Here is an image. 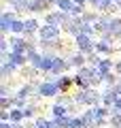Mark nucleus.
Wrapping results in <instances>:
<instances>
[{
  "label": "nucleus",
  "instance_id": "9",
  "mask_svg": "<svg viewBox=\"0 0 121 128\" xmlns=\"http://www.w3.org/2000/svg\"><path fill=\"white\" fill-rule=\"evenodd\" d=\"M96 54H100L102 58H113L117 54V45L108 38H96Z\"/></svg>",
  "mask_w": 121,
  "mask_h": 128
},
{
  "label": "nucleus",
  "instance_id": "33",
  "mask_svg": "<svg viewBox=\"0 0 121 128\" xmlns=\"http://www.w3.org/2000/svg\"><path fill=\"white\" fill-rule=\"evenodd\" d=\"M83 34H87V36L96 38V36H98V30H96L94 24H85V26H83Z\"/></svg>",
  "mask_w": 121,
  "mask_h": 128
},
{
  "label": "nucleus",
  "instance_id": "15",
  "mask_svg": "<svg viewBox=\"0 0 121 128\" xmlns=\"http://www.w3.org/2000/svg\"><path fill=\"white\" fill-rule=\"evenodd\" d=\"M9 43H11V51H15V54H26L28 56V38L26 36H15V34H11Z\"/></svg>",
  "mask_w": 121,
  "mask_h": 128
},
{
  "label": "nucleus",
  "instance_id": "10",
  "mask_svg": "<svg viewBox=\"0 0 121 128\" xmlns=\"http://www.w3.org/2000/svg\"><path fill=\"white\" fill-rule=\"evenodd\" d=\"M36 88H38V81H26L23 86H19L15 90V96L23 98V100H34L36 98Z\"/></svg>",
  "mask_w": 121,
  "mask_h": 128
},
{
  "label": "nucleus",
  "instance_id": "30",
  "mask_svg": "<svg viewBox=\"0 0 121 128\" xmlns=\"http://www.w3.org/2000/svg\"><path fill=\"white\" fill-rule=\"evenodd\" d=\"M68 128H87V124H85V120H83V115L76 113V115H72L70 126H68Z\"/></svg>",
  "mask_w": 121,
  "mask_h": 128
},
{
  "label": "nucleus",
  "instance_id": "23",
  "mask_svg": "<svg viewBox=\"0 0 121 128\" xmlns=\"http://www.w3.org/2000/svg\"><path fill=\"white\" fill-rule=\"evenodd\" d=\"M4 2L15 13H28V0H4Z\"/></svg>",
  "mask_w": 121,
  "mask_h": 128
},
{
  "label": "nucleus",
  "instance_id": "25",
  "mask_svg": "<svg viewBox=\"0 0 121 128\" xmlns=\"http://www.w3.org/2000/svg\"><path fill=\"white\" fill-rule=\"evenodd\" d=\"M74 0H58V4H55V9H60V11H64V13H68V15H72V11H74Z\"/></svg>",
  "mask_w": 121,
  "mask_h": 128
},
{
  "label": "nucleus",
  "instance_id": "38",
  "mask_svg": "<svg viewBox=\"0 0 121 128\" xmlns=\"http://www.w3.org/2000/svg\"><path fill=\"white\" fill-rule=\"evenodd\" d=\"M0 122H9V111H0Z\"/></svg>",
  "mask_w": 121,
  "mask_h": 128
},
{
  "label": "nucleus",
  "instance_id": "36",
  "mask_svg": "<svg viewBox=\"0 0 121 128\" xmlns=\"http://www.w3.org/2000/svg\"><path fill=\"white\" fill-rule=\"evenodd\" d=\"M70 120H72V115H64V118H58L55 122L60 124V128H68L70 126Z\"/></svg>",
  "mask_w": 121,
  "mask_h": 128
},
{
  "label": "nucleus",
  "instance_id": "6",
  "mask_svg": "<svg viewBox=\"0 0 121 128\" xmlns=\"http://www.w3.org/2000/svg\"><path fill=\"white\" fill-rule=\"evenodd\" d=\"M17 17H19V13H15L9 6L0 13V36H11V28H13V22Z\"/></svg>",
  "mask_w": 121,
  "mask_h": 128
},
{
  "label": "nucleus",
  "instance_id": "40",
  "mask_svg": "<svg viewBox=\"0 0 121 128\" xmlns=\"http://www.w3.org/2000/svg\"><path fill=\"white\" fill-rule=\"evenodd\" d=\"M113 111H121V96L117 98V102H115V107H113Z\"/></svg>",
  "mask_w": 121,
  "mask_h": 128
},
{
  "label": "nucleus",
  "instance_id": "32",
  "mask_svg": "<svg viewBox=\"0 0 121 128\" xmlns=\"http://www.w3.org/2000/svg\"><path fill=\"white\" fill-rule=\"evenodd\" d=\"M13 94H15V90H11V83L9 81L0 83V98H2V96H13Z\"/></svg>",
  "mask_w": 121,
  "mask_h": 128
},
{
  "label": "nucleus",
  "instance_id": "5",
  "mask_svg": "<svg viewBox=\"0 0 121 128\" xmlns=\"http://www.w3.org/2000/svg\"><path fill=\"white\" fill-rule=\"evenodd\" d=\"M62 26H53V24H43L38 30V43H55V41H62Z\"/></svg>",
  "mask_w": 121,
  "mask_h": 128
},
{
  "label": "nucleus",
  "instance_id": "13",
  "mask_svg": "<svg viewBox=\"0 0 121 128\" xmlns=\"http://www.w3.org/2000/svg\"><path fill=\"white\" fill-rule=\"evenodd\" d=\"M51 11V4L47 0H28V13L30 15H45Z\"/></svg>",
  "mask_w": 121,
  "mask_h": 128
},
{
  "label": "nucleus",
  "instance_id": "17",
  "mask_svg": "<svg viewBox=\"0 0 121 128\" xmlns=\"http://www.w3.org/2000/svg\"><path fill=\"white\" fill-rule=\"evenodd\" d=\"M28 62H30V66L36 70V75H43V51H30L28 54Z\"/></svg>",
  "mask_w": 121,
  "mask_h": 128
},
{
  "label": "nucleus",
  "instance_id": "21",
  "mask_svg": "<svg viewBox=\"0 0 121 128\" xmlns=\"http://www.w3.org/2000/svg\"><path fill=\"white\" fill-rule=\"evenodd\" d=\"M117 98H119V94H117L115 90H102V105L108 107V109H113L117 102Z\"/></svg>",
  "mask_w": 121,
  "mask_h": 128
},
{
  "label": "nucleus",
  "instance_id": "26",
  "mask_svg": "<svg viewBox=\"0 0 121 128\" xmlns=\"http://www.w3.org/2000/svg\"><path fill=\"white\" fill-rule=\"evenodd\" d=\"M23 30H26V24H23L21 17H17L13 22V28H11V34H15V36H23Z\"/></svg>",
  "mask_w": 121,
  "mask_h": 128
},
{
  "label": "nucleus",
  "instance_id": "8",
  "mask_svg": "<svg viewBox=\"0 0 121 128\" xmlns=\"http://www.w3.org/2000/svg\"><path fill=\"white\" fill-rule=\"evenodd\" d=\"M72 41H74V49L81 51V54L89 56V54H94V51H96V38L87 36V34H83V32H81L76 38H72Z\"/></svg>",
  "mask_w": 121,
  "mask_h": 128
},
{
  "label": "nucleus",
  "instance_id": "7",
  "mask_svg": "<svg viewBox=\"0 0 121 128\" xmlns=\"http://www.w3.org/2000/svg\"><path fill=\"white\" fill-rule=\"evenodd\" d=\"M83 19L81 17H76V15H68V19H66V24L62 26V30H64V34H68V36H72V38H76L83 32Z\"/></svg>",
  "mask_w": 121,
  "mask_h": 128
},
{
  "label": "nucleus",
  "instance_id": "39",
  "mask_svg": "<svg viewBox=\"0 0 121 128\" xmlns=\"http://www.w3.org/2000/svg\"><path fill=\"white\" fill-rule=\"evenodd\" d=\"M0 128H15L13 122H0Z\"/></svg>",
  "mask_w": 121,
  "mask_h": 128
},
{
  "label": "nucleus",
  "instance_id": "29",
  "mask_svg": "<svg viewBox=\"0 0 121 128\" xmlns=\"http://www.w3.org/2000/svg\"><path fill=\"white\" fill-rule=\"evenodd\" d=\"M72 77H74V88L76 90H87V88H89V81H87L85 77H81L79 73H74Z\"/></svg>",
  "mask_w": 121,
  "mask_h": 128
},
{
  "label": "nucleus",
  "instance_id": "11",
  "mask_svg": "<svg viewBox=\"0 0 121 128\" xmlns=\"http://www.w3.org/2000/svg\"><path fill=\"white\" fill-rule=\"evenodd\" d=\"M66 19H68V13H64L60 9H51L43 15V24H53V26H64Z\"/></svg>",
  "mask_w": 121,
  "mask_h": 128
},
{
  "label": "nucleus",
  "instance_id": "31",
  "mask_svg": "<svg viewBox=\"0 0 121 128\" xmlns=\"http://www.w3.org/2000/svg\"><path fill=\"white\" fill-rule=\"evenodd\" d=\"M108 126L111 128H121V111H113L108 118Z\"/></svg>",
  "mask_w": 121,
  "mask_h": 128
},
{
  "label": "nucleus",
  "instance_id": "24",
  "mask_svg": "<svg viewBox=\"0 0 121 128\" xmlns=\"http://www.w3.org/2000/svg\"><path fill=\"white\" fill-rule=\"evenodd\" d=\"M9 122H13V124H23V122H26L23 109H19V107H13V109L9 111Z\"/></svg>",
  "mask_w": 121,
  "mask_h": 128
},
{
  "label": "nucleus",
  "instance_id": "27",
  "mask_svg": "<svg viewBox=\"0 0 121 128\" xmlns=\"http://www.w3.org/2000/svg\"><path fill=\"white\" fill-rule=\"evenodd\" d=\"M117 81H119V75H117V73H108V75H104V90H111V88H115Z\"/></svg>",
  "mask_w": 121,
  "mask_h": 128
},
{
  "label": "nucleus",
  "instance_id": "35",
  "mask_svg": "<svg viewBox=\"0 0 121 128\" xmlns=\"http://www.w3.org/2000/svg\"><path fill=\"white\" fill-rule=\"evenodd\" d=\"M100 60H102V56H100V54H96V51L87 56V64H89V66H98V64H100Z\"/></svg>",
  "mask_w": 121,
  "mask_h": 128
},
{
  "label": "nucleus",
  "instance_id": "19",
  "mask_svg": "<svg viewBox=\"0 0 121 128\" xmlns=\"http://www.w3.org/2000/svg\"><path fill=\"white\" fill-rule=\"evenodd\" d=\"M96 68L100 70L102 77H104V75H108V73H115V60H113V58H102Z\"/></svg>",
  "mask_w": 121,
  "mask_h": 128
},
{
  "label": "nucleus",
  "instance_id": "1",
  "mask_svg": "<svg viewBox=\"0 0 121 128\" xmlns=\"http://www.w3.org/2000/svg\"><path fill=\"white\" fill-rule=\"evenodd\" d=\"M96 30H98V38H108L113 43L121 41V15L102 13L100 22L96 24Z\"/></svg>",
  "mask_w": 121,
  "mask_h": 128
},
{
  "label": "nucleus",
  "instance_id": "28",
  "mask_svg": "<svg viewBox=\"0 0 121 128\" xmlns=\"http://www.w3.org/2000/svg\"><path fill=\"white\" fill-rule=\"evenodd\" d=\"M13 107H15L13 96H2V98H0V111H11Z\"/></svg>",
  "mask_w": 121,
  "mask_h": 128
},
{
  "label": "nucleus",
  "instance_id": "22",
  "mask_svg": "<svg viewBox=\"0 0 121 128\" xmlns=\"http://www.w3.org/2000/svg\"><path fill=\"white\" fill-rule=\"evenodd\" d=\"M51 118L58 120V118H64V115H70V109L66 105H60V102H51Z\"/></svg>",
  "mask_w": 121,
  "mask_h": 128
},
{
  "label": "nucleus",
  "instance_id": "20",
  "mask_svg": "<svg viewBox=\"0 0 121 128\" xmlns=\"http://www.w3.org/2000/svg\"><path fill=\"white\" fill-rule=\"evenodd\" d=\"M38 111H40L38 102L30 100V102H28V107H26V109H23V115H26V122H34V120L38 118Z\"/></svg>",
  "mask_w": 121,
  "mask_h": 128
},
{
  "label": "nucleus",
  "instance_id": "16",
  "mask_svg": "<svg viewBox=\"0 0 121 128\" xmlns=\"http://www.w3.org/2000/svg\"><path fill=\"white\" fill-rule=\"evenodd\" d=\"M68 56V62H70V66L74 70H79V68H83V66H87V56L85 54H81V51H70V54H66Z\"/></svg>",
  "mask_w": 121,
  "mask_h": 128
},
{
  "label": "nucleus",
  "instance_id": "3",
  "mask_svg": "<svg viewBox=\"0 0 121 128\" xmlns=\"http://www.w3.org/2000/svg\"><path fill=\"white\" fill-rule=\"evenodd\" d=\"M76 107L79 109H89V107H98L102 105V90H96V88H87V90H76L72 94Z\"/></svg>",
  "mask_w": 121,
  "mask_h": 128
},
{
  "label": "nucleus",
  "instance_id": "12",
  "mask_svg": "<svg viewBox=\"0 0 121 128\" xmlns=\"http://www.w3.org/2000/svg\"><path fill=\"white\" fill-rule=\"evenodd\" d=\"M23 24H26V30H23V36L26 38H36V34H38V30H40V19L36 17V15H30V17H26L23 19Z\"/></svg>",
  "mask_w": 121,
  "mask_h": 128
},
{
  "label": "nucleus",
  "instance_id": "37",
  "mask_svg": "<svg viewBox=\"0 0 121 128\" xmlns=\"http://www.w3.org/2000/svg\"><path fill=\"white\" fill-rule=\"evenodd\" d=\"M115 73L121 77V58H119V60H115Z\"/></svg>",
  "mask_w": 121,
  "mask_h": 128
},
{
  "label": "nucleus",
  "instance_id": "2",
  "mask_svg": "<svg viewBox=\"0 0 121 128\" xmlns=\"http://www.w3.org/2000/svg\"><path fill=\"white\" fill-rule=\"evenodd\" d=\"M113 109L104 105H98V107H89V109H83V120H85L87 128H104L108 126V118H111Z\"/></svg>",
  "mask_w": 121,
  "mask_h": 128
},
{
  "label": "nucleus",
  "instance_id": "4",
  "mask_svg": "<svg viewBox=\"0 0 121 128\" xmlns=\"http://www.w3.org/2000/svg\"><path fill=\"white\" fill-rule=\"evenodd\" d=\"M36 94H38L40 98L55 100V98L62 94V90H60V86H58V77H53V75H45V79H43V81H38Z\"/></svg>",
  "mask_w": 121,
  "mask_h": 128
},
{
  "label": "nucleus",
  "instance_id": "42",
  "mask_svg": "<svg viewBox=\"0 0 121 128\" xmlns=\"http://www.w3.org/2000/svg\"><path fill=\"white\" fill-rule=\"evenodd\" d=\"M113 2H115V6H117L119 11H121V0H113Z\"/></svg>",
  "mask_w": 121,
  "mask_h": 128
},
{
  "label": "nucleus",
  "instance_id": "41",
  "mask_svg": "<svg viewBox=\"0 0 121 128\" xmlns=\"http://www.w3.org/2000/svg\"><path fill=\"white\" fill-rule=\"evenodd\" d=\"M74 4H83V6H87V4H89V0H74Z\"/></svg>",
  "mask_w": 121,
  "mask_h": 128
},
{
  "label": "nucleus",
  "instance_id": "14",
  "mask_svg": "<svg viewBox=\"0 0 121 128\" xmlns=\"http://www.w3.org/2000/svg\"><path fill=\"white\" fill-rule=\"evenodd\" d=\"M89 6H94L100 13H111V15H115V11H119L113 0H89Z\"/></svg>",
  "mask_w": 121,
  "mask_h": 128
},
{
  "label": "nucleus",
  "instance_id": "18",
  "mask_svg": "<svg viewBox=\"0 0 121 128\" xmlns=\"http://www.w3.org/2000/svg\"><path fill=\"white\" fill-rule=\"evenodd\" d=\"M58 86H60V90H62V94H70V90L74 88V77H70V75H60Z\"/></svg>",
  "mask_w": 121,
  "mask_h": 128
},
{
  "label": "nucleus",
  "instance_id": "34",
  "mask_svg": "<svg viewBox=\"0 0 121 128\" xmlns=\"http://www.w3.org/2000/svg\"><path fill=\"white\" fill-rule=\"evenodd\" d=\"M9 51H11L9 36H0V54H9Z\"/></svg>",
  "mask_w": 121,
  "mask_h": 128
}]
</instances>
